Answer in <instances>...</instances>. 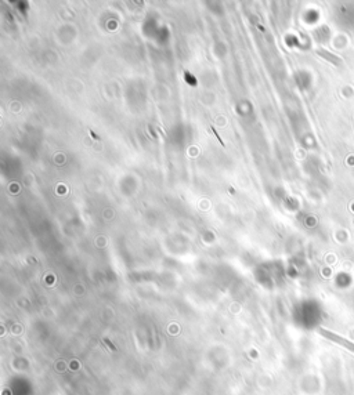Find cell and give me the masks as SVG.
<instances>
[{
  "label": "cell",
  "instance_id": "obj_1",
  "mask_svg": "<svg viewBox=\"0 0 354 395\" xmlns=\"http://www.w3.org/2000/svg\"><path fill=\"white\" fill-rule=\"evenodd\" d=\"M318 333H320L321 336H324V337H327L328 340H332V342H335L336 344H339V345H342V347L347 348L349 351L354 352V344L352 343V342L346 340V339H343V337L338 336L336 333H332V332L327 330V329H318Z\"/></svg>",
  "mask_w": 354,
  "mask_h": 395
},
{
  "label": "cell",
  "instance_id": "obj_2",
  "mask_svg": "<svg viewBox=\"0 0 354 395\" xmlns=\"http://www.w3.org/2000/svg\"><path fill=\"white\" fill-rule=\"evenodd\" d=\"M316 53L320 55V57H323L324 60H327L328 62H331L332 65H335V67L343 65V60H342L340 57H338V55L333 54V53L328 52V50H325V49H316Z\"/></svg>",
  "mask_w": 354,
  "mask_h": 395
},
{
  "label": "cell",
  "instance_id": "obj_3",
  "mask_svg": "<svg viewBox=\"0 0 354 395\" xmlns=\"http://www.w3.org/2000/svg\"><path fill=\"white\" fill-rule=\"evenodd\" d=\"M209 129H211V132L212 133H213V134L216 135V138H218V141L220 142V144H221V145H223V147H224V141H223V140H221V137H220V135H218V132H216V129H215V127H209Z\"/></svg>",
  "mask_w": 354,
  "mask_h": 395
},
{
  "label": "cell",
  "instance_id": "obj_4",
  "mask_svg": "<svg viewBox=\"0 0 354 395\" xmlns=\"http://www.w3.org/2000/svg\"><path fill=\"white\" fill-rule=\"evenodd\" d=\"M104 343H106L107 345H108V347H109V348H111V350H112V351L116 350V347H115V345H113V344L111 343L109 340H107V339H106V340H104Z\"/></svg>",
  "mask_w": 354,
  "mask_h": 395
}]
</instances>
